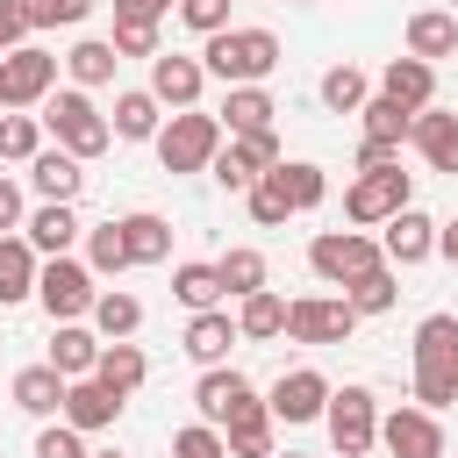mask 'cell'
Listing matches in <instances>:
<instances>
[{
	"label": "cell",
	"instance_id": "17",
	"mask_svg": "<svg viewBox=\"0 0 458 458\" xmlns=\"http://www.w3.org/2000/svg\"><path fill=\"white\" fill-rule=\"evenodd\" d=\"M379 229H386V236H379V250H386V265H394V272H408V265H422V258L437 250V222H429L415 200H408L394 222H379Z\"/></svg>",
	"mask_w": 458,
	"mask_h": 458
},
{
	"label": "cell",
	"instance_id": "8",
	"mask_svg": "<svg viewBox=\"0 0 458 458\" xmlns=\"http://www.w3.org/2000/svg\"><path fill=\"white\" fill-rule=\"evenodd\" d=\"M322 422H329L336 458H365V451L379 444V401H372V386H344V394H329Z\"/></svg>",
	"mask_w": 458,
	"mask_h": 458
},
{
	"label": "cell",
	"instance_id": "2",
	"mask_svg": "<svg viewBox=\"0 0 458 458\" xmlns=\"http://www.w3.org/2000/svg\"><path fill=\"white\" fill-rule=\"evenodd\" d=\"M200 64H208V79H222V86H265L272 72H279V36L272 29H222V36H208V50H200Z\"/></svg>",
	"mask_w": 458,
	"mask_h": 458
},
{
	"label": "cell",
	"instance_id": "34",
	"mask_svg": "<svg viewBox=\"0 0 458 458\" xmlns=\"http://www.w3.org/2000/svg\"><path fill=\"white\" fill-rule=\"evenodd\" d=\"M272 172H279V186H286L293 215H308V208H322V200H329V172H322V165H308V157H279Z\"/></svg>",
	"mask_w": 458,
	"mask_h": 458
},
{
	"label": "cell",
	"instance_id": "53",
	"mask_svg": "<svg viewBox=\"0 0 458 458\" xmlns=\"http://www.w3.org/2000/svg\"><path fill=\"white\" fill-rule=\"evenodd\" d=\"M0 114H7V64H0Z\"/></svg>",
	"mask_w": 458,
	"mask_h": 458
},
{
	"label": "cell",
	"instance_id": "15",
	"mask_svg": "<svg viewBox=\"0 0 458 458\" xmlns=\"http://www.w3.org/2000/svg\"><path fill=\"white\" fill-rule=\"evenodd\" d=\"M229 344H243V329H236V315L229 308H193V322H186V336H179V351L208 372V365H229Z\"/></svg>",
	"mask_w": 458,
	"mask_h": 458
},
{
	"label": "cell",
	"instance_id": "23",
	"mask_svg": "<svg viewBox=\"0 0 458 458\" xmlns=\"http://www.w3.org/2000/svg\"><path fill=\"white\" fill-rule=\"evenodd\" d=\"M114 136L122 143H157V129H165V100L150 93V86H129V93H114Z\"/></svg>",
	"mask_w": 458,
	"mask_h": 458
},
{
	"label": "cell",
	"instance_id": "40",
	"mask_svg": "<svg viewBox=\"0 0 458 458\" xmlns=\"http://www.w3.org/2000/svg\"><path fill=\"white\" fill-rule=\"evenodd\" d=\"M344 301H351L358 315H386V308L401 301V279H394V265H372L365 279H351V286H344Z\"/></svg>",
	"mask_w": 458,
	"mask_h": 458
},
{
	"label": "cell",
	"instance_id": "16",
	"mask_svg": "<svg viewBox=\"0 0 458 458\" xmlns=\"http://www.w3.org/2000/svg\"><path fill=\"white\" fill-rule=\"evenodd\" d=\"M250 401H258V386H250L236 365H208L200 386H193V408H200V422H215V429H222L229 415H243Z\"/></svg>",
	"mask_w": 458,
	"mask_h": 458
},
{
	"label": "cell",
	"instance_id": "38",
	"mask_svg": "<svg viewBox=\"0 0 458 458\" xmlns=\"http://www.w3.org/2000/svg\"><path fill=\"white\" fill-rule=\"evenodd\" d=\"M93 372H100L114 394H136V386L150 379V358H143V351L122 336V344H100V365H93Z\"/></svg>",
	"mask_w": 458,
	"mask_h": 458
},
{
	"label": "cell",
	"instance_id": "11",
	"mask_svg": "<svg viewBox=\"0 0 458 458\" xmlns=\"http://www.w3.org/2000/svg\"><path fill=\"white\" fill-rule=\"evenodd\" d=\"M379 444L394 451V458H444V422H437V408H394V415H379Z\"/></svg>",
	"mask_w": 458,
	"mask_h": 458
},
{
	"label": "cell",
	"instance_id": "22",
	"mask_svg": "<svg viewBox=\"0 0 458 458\" xmlns=\"http://www.w3.org/2000/svg\"><path fill=\"white\" fill-rule=\"evenodd\" d=\"M36 279H43V250L29 236H0V308L36 301Z\"/></svg>",
	"mask_w": 458,
	"mask_h": 458
},
{
	"label": "cell",
	"instance_id": "37",
	"mask_svg": "<svg viewBox=\"0 0 458 458\" xmlns=\"http://www.w3.org/2000/svg\"><path fill=\"white\" fill-rule=\"evenodd\" d=\"M172 293H179L186 308H229L222 265H172Z\"/></svg>",
	"mask_w": 458,
	"mask_h": 458
},
{
	"label": "cell",
	"instance_id": "28",
	"mask_svg": "<svg viewBox=\"0 0 458 458\" xmlns=\"http://www.w3.org/2000/svg\"><path fill=\"white\" fill-rule=\"evenodd\" d=\"M272 429H279V415H272L265 401H250L243 415H229V422H222L229 458H272Z\"/></svg>",
	"mask_w": 458,
	"mask_h": 458
},
{
	"label": "cell",
	"instance_id": "52",
	"mask_svg": "<svg viewBox=\"0 0 458 458\" xmlns=\"http://www.w3.org/2000/svg\"><path fill=\"white\" fill-rule=\"evenodd\" d=\"M437 250H444V258L458 265V222H437Z\"/></svg>",
	"mask_w": 458,
	"mask_h": 458
},
{
	"label": "cell",
	"instance_id": "3",
	"mask_svg": "<svg viewBox=\"0 0 458 458\" xmlns=\"http://www.w3.org/2000/svg\"><path fill=\"white\" fill-rule=\"evenodd\" d=\"M43 129H50V143H64L72 157H100V150L114 143V122L93 107V93H86V86L50 93V100H43Z\"/></svg>",
	"mask_w": 458,
	"mask_h": 458
},
{
	"label": "cell",
	"instance_id": "50",
	"mask_svg": "<svg viewBox=\"0 0 458 458\" xmlns=\"http://www.w3.org/2000/svg\"><path fill=\"white\" fill-rule=\"evenodd\" d=\"M21 222H29V208H21V186H14L7 172H0V236H14Z\"/></svg>",
	"mask_w": 458,
	"mask_h": 458
},
{
	"label": "cell",
	"instance_id": "55",
	"mask_svg": "<svg viewBox=\"0 0 458 458\" xmlns=\"http://www.w3.org/2000/svg\"><path fill=\"white\" fill-rule=\"evenodd\" d=\"M93 458H122V451H93Z\"/></svg>",
	"mask_w": 458,
	"mask_h": 458
},
{
	"label": "cell",
	"instance_id": "42",
	"mask_svg": "<svg viewBox=\"0 0 458 458\" xmlns=\"http://www.w3.org/2000/svg\"><path fill=\"white\" fill-rule=\"evenodd\" d=\"M215 265H222V286H229V301H243V293H258V286H265V250H250V243L222 250Z\"/></svg>",
	"mask_w": 458,
	"mask_h": 458
},
{
	"label": "cell",
	"instance_id": "12",
	"mask_svg": "<svg viewBox=\"0 0 458 458\" xmlns=\"http://www.w3.org/2000/svg\"><path fill=\"white\" fill-rule=\"evenodd\" d=\"M0 64H7V107H43V100L57 93V57H50L43 43H21V50H7Z\"/></svg>",
	"mask_w": 458,
	"mask_h": 458
},
{
	"label": "cell",
	"instance_id": "41",
	"mask_svg": "<svg viewBox=\"0 0 458 458\" xmlns=\"http://www.w3.org/2000/svg\"><path fill=\"white\" fill-rule=\"evenodd\" d=\"M86 265H93L100 279H114V272H129V265H136V258H129V243H122V222L86 229Z\"/></svg>",
	"mask_w": 458,
	"mask_h": 458
},
{
	"label": "cell",
	"instance_id": "43",
	"mask_svg": "<svg viewBox=\"0 0 458 458\" xmlns=\"http://www.w3.org/2000/svg\"><path fill=\"white\" fill-rule=\"evenodd\" d=\"M243 208H250V222H265V229H279L286 215H293V200H286V186H279V172H265L250 193H243Z\"/></svg>",
	"mask_w": 458,
	"mask_h": 458
},
{
	"label": "cell",
	"instance_id": "51",
	"mask_svg": "<svg viewBox=\"0 0 458 458\" xmlns=\"http://www.w3.org/2000/svg\"><path fill=\"white\" fill-rule=\"evenodd\" d=\"M179 0H114V21H165Z\"/></svg>",
	"mask_w": 458,
	"mask_h": 458
},
{
	"label": "cell",
	"instance_id": "44",
	"mask_svg": "<svg viewBox=\"0 0 458 458\" xmlns=\"http://www.w3.org/2000/svg\"><path fill=\"white\" fill-rule=\"evenodd\" d=\"M36 458H93V451H86V429H72V422L57 415V422L36 429Z\"/></svg>",
	"mask_w": 458,
	"mask_h": 458
},
{
	"label": "cell",
	"instance_id": "27",
	"mask_svg": "<svg viewBox=\"0 0 458 458\" xmlns=\"http://www.w3.org/2000/svg\"><path fill=\"white\" fill-rule=\"evenodd\" d=\"M379 93H394L401 107H429V100H437V64H429V57H394V64L379 72Z\"/></svg>",
	"mask_w": 458,
	"mask_h": 458
},
{
	"label": "cell",
	"instance_id": "4",
	"mask_svg": "<svg viewBox=\"0 0 458 458\" xmlns=\"http://www.w3.org/2000/svg\"><path fill=\"white\" fill-rule=\"evenodd\" d=\"M222 143H229L222 114H200V107H172V122L157 129V165H165V172H208Z\"/></svg>",
	"mask_w": 458,
	"mask_h": 458
},
{
	"label": "cell",
	"instance_id": "57",
	"mask_svg": "<svg viewBox=\"0 0 458 458\" xmlns=\"http://www.w3.org/2000/svg\"><path fill=\"white\" fill-rule=\"evenodd\" d=\"M451 14H458V0H451Z\"/></svg>",
	"mask_w": 458,
	"mask_h": 458
},
{
	"label": "cell",
	"instance_id": "39",
	"mask_svg": "<svg viewBox=\"0 0 458 458\" xmlns=\"http://www.w3.org/2000/svg\"><path fill=\"white\" fill-rule=\"evenodd\" d=\"M365 100H372V86H365L358 64H329V72H322V107H329V114H358Z\"/></svg>",
	"mask_w": 458,
	"mask_h": 458
},
{
	"label": "cell",
	"instance_id": "20",
	"mask_svg": "<svg viewBox=\"0 0 458 458\" xmlns=\"http://www.w3.org/2000/svg\"><path fill=\"white\" fill-rule=\"evenodd\" d=\"M7 394H14V408H21V415H43V422H50V415H64V394H72V379H64V372L43 358V365H21Z\"/></svg>",
	"mask_w": 458,
	"mask_h": 458
},
{
	"label": "cell",
	"instance_id": "31",
	"mask_svg": "<svg viewBox=\"0 0 458 458\" xmlns=\"http://www.w3.org/2000/svg\"><path fill=\"white\" fill-rule=\"evenodd\" d=\"M122 243H129L136 265H165L172 258V222L150 215V208H136V215H122Z\"/></svg>",
	"mask_w": 458,
	"mask_h": 458
},
{
	"label": "cell",
	"instance_id": "33",
	"mask_svg": "<svg viewBox=\"0 0 458 458\" xmlns=\"http://www.w3.org/2000/svg\"><path fill=\"white\" fill-rule=\"evenodd\" d=\"M107 344H122V336H136L143 329V301L136 293H122V286H100V301H93V315H86Z\"/></svg>",
	"mask_w": 458,
	"mask_h": 458
},
{
	"label": "cell",
	"instance_id": "19",
	"mask_svg": "<svg viewBox=\"0 0 458 458\" xmlns=\"http://www.w3.org/2000/svg\"><path fill=\"white\" fill-rule=\"evenodd\" d=\"M29 186H36L43 200H79V186H86V157H72L64 143H43V150L29 157Z\"/></svg>",
	"mask_w": 458,
	"mask_h": 458
},
{
	"label": "cell",
	"instance_id": "6",
	"mask_svg": "<svg viewBox=\"0 0 458 458\" xmlns=\"http://www.w3.org/2000/svg\"><path fill=\"white\" fill-rule=\"evenodd\" d=\"M93 279H100V272H93L86 258H72V250H64V258H50V265H43V279H36L43 315H50V322H86V315H93V301H100V286H93Z\"/></svg>",
	"mask_w": 458,
	"mask_h": 458
},
{
	"label": "cell",
	"instance_id": "13",
	"mask_svg": "<svg viewBox=\"0 0 458 458\" xmlns=\"http://www.w3.org/2000/svg\"><path fill=\"white\" fill-rule=\"evenodd\" d=\"M329 394H336V386H329L315 365H293V372H279V379H272V401H265V408H272L279 422H322Z\"/></svg>",
	"mask_w": 458,
	"mask_h": 458
},
{
	"label": "cell",
	"instance_id": "49",
	"mask_svg": "<svg viewBox=\"0 0 458 458\" xmlns=\"http://www.w3.org/2000/svg\"><path fill=\"white\" fill-rule=\"evenodd\" d=\"M114 50L122 57H157V21H114Z\"/></svg>",
	"mask_w": 458,
	"mask_h": 458
},
{
	"label": "cell",
	"instance_id": "24",
	"mask_svg": "<svg viewBox=\"0 0 458 458\" xmlns=\"http://www.w3.org/2000/svg\"><path fill=\"white\" fill-rule=\"evenodd\" d=\"M21 229H29V243H36L43 258H64V250H72V243L86 236V222L72 215V200H43V208H36V215H29Z\"/></svg>",
	"mask_w": 458,
	"mask_h": 458
},
{
	"label": "cell",
	"instance_id": "9",
	"mask_svg": "<svg viewBox=\"0 0 458 458\" xmlns=\"http://www.w3.org/2000/svg\"><path fill=\"white\" fill-rule=\"evenodd\" d=\"M351 329H358V308L344 293H301V301H286V336L293 344H344Z\"/></svg>",
	"mask_w": 458,
	"mask_h": 458
},
{
	"label": "cell",
	"instance_id": "10",
	"mask_svg": "<svg viewBox=\"0 0 458 458\" xmlns=\"http://www.w3.org/2000/svg\"><path fill=\"white\" fill-rule=\"evenodd\" d=\"M358 122H365L358 165H386V157H401V143H408V129H415V107H401L394 93H372V100L358 107Z\"/></svg>",
	"mask_w": 458,
	"mask_h": 458
},
{
	"label": "cell",
	"instance_id": "25",
	"mask_svg": "<svg viewBox=\"0 0 458 458\" xmlns=\"http://www.w3.org/2000/svg\"><path fill=\"white\" fill-rule=\"evenodd\" d=\"M408 57H458V14L451 7H415L408 14Z\"/></svg>",
	"mask_w": 458,
	"mask_h": 458
},
{
	"label": "cell",
	"instance_id": "5",
	"mask_svg": "<svg viewBox=\"0 0 458 458\" xmlns=\"http://www.w3.org/2000/svg\"><path fill=\"white\" fill-rule=\"evenodd\" d=\"M408 200H415V179L401 172V157H386V165H358V179L344 193V215L358 229H372V222H394Z\"/></svg>",
	"mask_w": 458,
	"mask_h": 458
},
{
	"label": "cell",
	"instance_id": "48",
	"mask_svg": "<svg viewBox=\"0 0 458 458\" xmlns=\"http://www.w3.org/2000/svg\"><path fill=\"white\" fill-rule=\"evenodd\" d=\"M36 36V21H29V0H0V57L7 50H21Z\"/></svg>",
	"mask_w": 458,
	"mask_h": 458
},
{
	"label": "cell",
	"instance_id": "18",
	"mask_svg": "<svg viewBox=\"0 0 458 458\" xmlns=\"http://www.w3.org/2000/svg\"><path fill=\"white\" fill-rule=\"evenodd\" d=\"M122 401H129V394H114L100 372H86V379H72V394H64V422L86 429V437H93V429H114Z\"/></svg>",
	"mask_w": 458,
	"mask_h": 458
},
{
	"label": "cell",
	"instance_id": "26",
	"mask_svg": "<svg viewBox=\"0 0 458 458\" xmlns=\"http://www.w3.org/2000/svg\"><path fill=\"white\" fill-rule=\"evenodd\" d=\"M408 143L429 157V172H458V114L415 107V129H408Z\"/></svg>",
	"mask_w": 458,
	"mask_h": 458
},
{
	"label": "cell",
	"instance_id": "32",
	"mask_svg": "<svg viewBox=\"0 0 458 458\" xmlns=\"http://www.w3.org/2000/svg\"><path fill=\"white\" fill-rule=\"evenodd\" d=\"M236 329H243V344H272V336H286V301H279L272 286L243 293V301H236Z\"/></svg>",
	"mask_w": 458,
	"mask_h": 458
},
{
	"label": "cell",
	"instance_id": "47",
	"mask_svg": "<svg viewBox=\"0 0 458 458\" xmlns=\"http://www.w3.org/2000/svg\"><path fill=\"white\" fill-rule=\"evenodd\" d=\"M179 21L193 36H222L229 29V0H179Z\"/></svg>",
	"mask_w": 458,
	"mask_h": 458
},
{
	"label": "cell",
	"instance_id": "21",
	"mask_svg": "<svg viewBox=\"0 0 458 458\" xmlns=\"http://www.w3.org/2000/svg\"><path fill=\"white\" fill-rule=\"evenodd\" d=\"M100 329L93 322H50V365L64 372V379H86L93 365H100Z\"/></svg>",
	"mask_w": 458,
	"mask_h": 458
},
{
	"label": "cell",
	"instance_id": "54",
	"mask_svg": "<svg viewBox=\"0 0 458 458\" xmlns=\"http://www.w3.org/2000/svg\"><path fill=\"white\" fill-rule=\"evenodd\" d=\"M272 458H308V451H272Z\"/></svg>",
	"mask_w": 458,
	"mask_h": 458
},
{
	"label": "cell",
	"instance_id": "29",
	"mask_svg": "<svg viewBox=\"0 0 458 458\" xmlns=\"http://www.w3.org/2000/svg\"><path fill=\"white\" fill-rule=\"evenodd\" d=\"M114 64H122V50H114V36H86V43H72L64 50V72H72V86H107L114 79Z\"/></svg>",
	"mask_w": 458,
	"mask_h": 458
},
{
	"label": "cell",
	"instance_id": "30",
	"mask_svg": "<svg viewBox=\"0 0 458 458\" xmlns=\"http://www.w3.org/2000/svg\"><path fill=\"white\" fill-rule=\"evenodd\" d=\"M272 114H279V100L265 86H229V100H222V129L229 136H258V129H272Z\"/></svg>",
	"mask_w": 458,
	"mask_h": 458
},
{
	"label": "cell",
	"instance_id": "35",
	"mask_svg": "<svg viewBox=\"0 0 458 458\" xmlns=\"http://www.w3.org/2000/svg\"><path fill=\"white\" fill-rule=\"evenodd\" d=\"M43 114H29V107H7L0 114V165H29L36 150H43Z\"/></svg>",
	"mask_w": 458,
	"mask_h": 458
},
{
	"label": "cell",
	"instance_id": "1",
	"mask_svg": "<svg viewBox=\"0 0 458 458\" xmlns=\"http://www.w3.org/2000/svg\"><path fill=\"white\" fill-rule=\"evenodd\" d=\"M415 401L451 408L458 401V315H422L415 322Z\"/></svg>",
	"mask_w": 458,
	"mask_h": 458
},
{
	"label": "cell",
	"instance_id": "46",
	"mask_svg": "<svg viewBox=\"0 0 458 458\" xmlns=\"http://www.w3.org/2000/svg\"><path fill=\"white\" fill-rule=\"evenodd\" d=\"M93 7H100V0H29V21H36V29H79Z\"/></svg>",
	"mask_w": 458,
	"mask_h": 458
},
{
	"label": "cell",
	"instance_id": "7",
	"mask_svg": "<svg viewBox=\"0 0 458 458\" xmlns=\"http://www.w3.org/2000/svg\"><path fill=\"white\" fill-rule=\"evenodd\" d=\"M308 265H315L322 286H351V279H365L372 265H386V250H379L365 229H322V236L308 243Z\"/></svg>",
	"mask_w": 458,
	"mask_h": 458
},
{
	"label": "cell",
	"instance_id": "14",
	"mask_svg": "<svg viewBox=\"0 0 458 458\" xmlns=\"http://www.w3.org/2000/svg\"><path fill=\"white\" fill-rule=\"evenodd\" d=\"M150 93H157L165 107H200V93H208V64L186 57V50H157V57H150Z\"/></svg>",
	"mask_w": 458,
	"mask_h": 458
},
{
	"label": "cell",
	"instance_id": "45",
	"mask_svg": "<svg viewBox=\"0 0 458 458\" xmlns=\"http://www.w3.org/2000/svg\"><path fill=\"white\" fill-rule=\"evenodd\" d=\"M172 458H229V437H222L215 422H186V429L172 437Z\"/></svg>",
	"mask_w": 458,
	"mask_h": 458
},
{
	"label": "cell",
	"instance_id": "56",
	"mask_svg": "<svg viewBox=\"0 0 458 458\" xmlns=\"http://www.w3.org/2000/svg\"><path fill=\"white\" fill-rule=\"evenodd\" d=\"M293 7H308V0H293Z\"/></svg>",
	"mask_w": 458,
	"mask_h": 458
},
{
	"label": "cell",
	"instance_id": "36",
	"mask_svg": "<svg viewBox=\"0 0 458 458\" xmlns=\"http://www.w3.org/2000/svg\"><path fill=\"white\" fill-rule=\"evenodd\" d=\"M208 172H215V186H229V193H250V186L265 179V165H258V150H250L243 136H229V143L215 150V165H208Z\"/></svg>",
	"mask_w": 458,
	"mask_h": 458
}]
</instances>
